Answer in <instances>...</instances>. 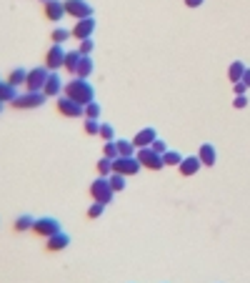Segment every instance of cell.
Listing matches in <instances>:
<instances>
[{
  "label": "cell",
  "mask_w": 250,
  "mask_h": 283,
  "mask_svg": "<svg viewBox=\"0 0 250 283\" xmlns=\"http://www.w3.org/2000/svg\"><path fill=\"white\" fill-rule=\"evenodd\" d=\"M125 178H128V176L110 173V176H108V183H110V188H113L115 193H120V190H125Z\"/></svg>",
  "instance_id": "25"
},
{
  "label": "cell",
  "mask_w": 250,
  "mask_h": 283,
  "mask_svg": "<svg viewBox=\"0 0 250 283\" xmlns=\"http://www.w3.org/2000/svg\"><path fill=\"white\" fill-rule=\"evenodd\" d=\"M25 80H28V70H25V68H15V70L8 75V83L15 86V88H18V86H25Z\"/></svg>",
  "instance_id": "20"
},
{
  "label": "cell",
  "mask_w": 250,
  "mask_h": 283,
  "mask_svg": "<svg viewBox=\"0 0 250 283\" xmlns=\"http://www.w3.org/2000/svg\"><path fill=\"white\" fill-rule=\"evenodd\" d=\"M80 58H83V55H80V50H68V53H65V63H63V68H65L68 73H73V75H75Z\"/></svg>",
  "instance_id": "18"
},
{
  "label": "cell",
  "mask_w": 250,
  "mask_h": 283,
  "mask_svg": "<svg viewBox=\"0 0 250 283\" xmlns=\"http://www.w3.org/2000/svg\"><path fill=\"white\" fill-rule=\"evenodd\" d=\"M85 118H93V120L100 118V105H98L95 100H90V103L85 105Z\"/></svg>",
  "instance_id": "32"
},
{
  "label": "cell",
  "mask_w": 250,
  "mask_h": 283,
  "mask_svg": "<svg viewBox=\"0 0 250 283\" xmlns=\"http://www.w3.org/2000/svg\"><path fill=\"white\" fill-rule=\"evenodd\" d=\"M200 158L198 155H188V158H183L180 160V166H178V171L183 173V176H195L198 171H200Z\"/></svg>",
  "instance_id": "15"
},
{
  "label": "cell",
  "mask_w": 250,
  "mask_h": 283,
  "mask_svg": "<svg viewBox=\"0 0 250 283\" xmlns=\"http://www.w3.org/2000/svg\"><path fill=\"white\" fill-rule=\"evenodd\" d=\"M243 73H245V63H243V60H235V63H230V68H228V78L233 80V83L243 80Z\"/></svg>",
  "instance_id": "21"
},
{
  "label": "cell",
  "mask_w": 250,
  "mask_h": 283,
  "mask_svg": "<svg viewBox=\"0 0 250 283\" xmlns=\"http://www.w3.org/2000/svg\"><path fill=\"white\" fill-rule=\"evenodd\" d=\"M65 53L68 50H63V46H50V50L45 53V68L48 70H60L63 68V63H65Z\"/></svg>",
  "instance_id": "10"
},
{
  "label": "cell",
  "mask_w": 250,
  "mask_h": 283,
  "mask_svg": "<svg viewBox=\"0 0 250 283\" xmlns=\"http://www.w3.org/2000/svg\"><path fill=\"white\" fill-rule=\"evenodd\" d=\"M68 98H73L75 103H80V105H88L90 100H95V91H93V86L88 83V78H73V80H68L65 83V91H63Z\"/></svg>",
  "instance_id": "1"
},
{
  "label": "cell",
  "mask_w": 250,
  "mask_h": 283,
  "mask_svg": "<svg viewBox=\"0 0 250 283\" xmlns=\"http://www.w3.org/2000/svg\"><path fill=\"white\" fill-rule=\"evenodd\" d=\"M198 158H200V163L203 166H215V158H218V153H215V148L210 145V143H205V145H200V150H198Z\"/></svg>",
  "instance_id": "16"
},
{
  "label": "cell",
  "mask_w": 250,
  "mask_h": 283,
  "mask_svg": "<svg viewBox=\"0 0 250 283\" xmlns=\"http://www.w3.org/2000/svg\"><path fill=\"white\" fill-rule=\"evenodd\" d=\"M93 30H95V20H93V15H90V18H83V20L75 23V28H73V38L85 40V38L93 35Z\"/></svg>",
  "instance_id": "11"
},
{
  "label": "cell",
  "mask_w": 250,
  "mask_h": 283,
  "mask_svg": "<svg viewBox=\"0 0 250 283\" xmlns=\"http://www.w3.org/2000/svg\"><path fill=\"white\" fill-rule=\"evenodd\" d=\"M233 91H235V95H245V91H248V86L243 83V80H238V83H233Z\"/></svg>",
  "instance_id": "37"
},
{
  "label": "cell",
  "mask_w": 250,
  "mask_h": 283,
  "mask_svg": "<svg viewBox=\"0 0 250 283\" xmlns=\"http://www.w3.org/2000/svg\"><path fill=\"white\" fill-rule=\"evenodd\" d=\"M0 110H3V103H0Z\"/></svg>",
  "instance_id": "41"
},
{
  "label": "cell",
  "mask_w": 250,
  "mask_h": 283,
  "mask_svg": "<svg viewBox=\"0 0 250 283\" xmlns=\"http://www.w3.org/2000/svg\"><path fill=\"white\" fill-rule=\"evenodd\" d=\"M150 148H153V150H155V153H160V155H163V153H165V150H168V145H165V141H160V138H155V141H153V145H150Z\"/></svg>",
  "instance_id": "36"
},
{
  "label": "cell",
  "mask_w": 250,
  "mask_h": 283,
  "mask_svg": "<svg viewBox=\"0 0 250 283\" xmlns=\"http://www.w3.org/2000/svg\"><path fill=\"white\" fill-rule=\"evenodd\" d=\"M243 83L250 88V68H245V73H243Z\"/></svg>",
  "instance_id": "40"
},
{
  "label": "cell",
  "mask_w": 250,
  "mask_h": 283,
  "mask_svg": "<svg viewBox=\"0 0 250 283\" xmlns=\"http://www.w3.org/2000/svg\"><path fill=\"white\" fill-rule=\"evenodd\" d=\"M155 138H158L155 128H143V131H138V133H135L133 143H135V148H150Z\"/></svg>",
  "instance_id": "14"
},
{
  "label": "cell",
  "mask_w": 250,
  "mask_h": 283,
  "mask_svg": "<svg viewBox=\"0 0 250 283\" xmlns=\"http://www.w3.org/2000/svg\"><path fill=\"white\" fill-rule=\"evenodd\" d=\"M163 160H165V166H180V160H183V155L178 153V150H165L163 153Z\"/></svg>",
  "instance_id": "26"
},
{
  "label": "cell",
  "mask_w": 250,
  "mask_h": 283,
  "mask_svg": "<svg viewBox=\"0 0 250 283\" xmlns=\"http://www.w3.org/2000/svg\"><path fill=\"white\" fill-rule=\"evenodd\" d=\"M65 15V3H60V0H45V18L58 23L60 18Z\"/></svg>",
  "instance_id": "13"
},
{
  "label": "cell",
  "mask_w": 250,
  "mask_h": 283,
  "mask_svg": "<svg viewBox=\"0 0 250 283\" xmlns=\"http://www.w3.org/2000/svg\"><path fill=\"white\" fill-rule=\"evenodd\" d=\"M48 75H50V70H48L45 65L30 68V70H28V80H25V91H43Z\"/></svg>",
  "instance_id": "5"
},
{
  "label": "cell",
  "mask_w": 250,
  "mask_h": 283,
  "mask_svg": "<svg viewBox=\"0 0 250 283\" xmlns=\"http://www.w3.org/2000/svg\"><path fill=\"white\" fill-rule=\"evenodd\" d=\"M33 223H35V218L33 216H20V218H15V231H30L33 228Z\"/></svg>",
  "instance_id": "27"
},
{
  "label": "cell",
  "mask_w": 250,
  "mask_h": 283,
  "mask_svg": "<svg viewBox=\"0 0 250 283\" xmlns=\"http://www.w3.org/2000/svg\"><path fill=\"white\" fill-rule=\"evenodd\" d=\"M58 113H63L65 118H80V115H85V105L75 103L68 95H60L58 98Z\"/></svg>",
  "instance_id": "7"
},
{
  "label": "cell",
  "mask_w": 250,
  "mask_h": 283,
  "mask_svg": "<svg viewBox=\"0 0 250 283\" xmlns=\"http://www.w3.org/2000/svg\"><path fill=\"white\" fill-rule=\"evenodd\" d=\"M33 231H35L38 236H43V238H50V236H55V233L60 231V223H58L55 218H50V216H45V218H35Z\"/></svg>",
  "instance_id": "8"
},
{
  "label": "cell",
  "mask_w": 250,
  "mask_h": 283,
  "mask_svg": "<svg viewBox=\"0 0 250 283\" xmlns=\"http://www.w3.org/2000/svg\"><path fill=\"white\" fill-rule=\"evenodd\" d=\"M68 38H73V30H68V28H55L53 35H50V40H53L55 46H63Z\"/></svg>",
  "instance_id": "23"
},
{
  "label": "cell",
  "mask_w": 250,
  "mask_h": 283,
  "mask_svg": "<svg viewBox=\"0 0 250 283\" xmlns=\"http://www.w3.org/2000/svg\"><path fill=\"white\" fill-rule=\"evenodd\" d=\"M78 50H80V55H90V53H93V40H90V38L80 40V48H78Z\"/></svg>",
  "instance_id": "35"
},
{
  "label": "cell",
  "mask_w": 250,
  "mask_h": 283,
  "mask_svg": "<svg viewBox=\"0 0 250 283\" xmlns=\"http://www.w3.org/2000/svg\"><path fill=\"white\" fill-rule=\"evenodd\" d=\"M113 173H120V176H125V158H123V155L113 158Z\"/></svg>",
  "instance_id": "34"
},
{
  "label": "cell",
  "mask_w": 250,
  "mask_h": 283,
  "mask_svg": "<svg viewBox=\"0 0 250 283\" xmlns=\"http://www.w3.org/2000/svg\"><path fill=\"white\" fill-rule=\"evenodd\" d=\"M90 73H93V60H90V55H83L80 63H78L75 75H78V78H90Z\"/></svg>",
  "instance_id": "19"
},
{
  "label": "cell",
  "mask_w": 250,
  "mask_h": 283,
  "mask_svg": "<svg viewBox=\"0 0 250 283\" xmlns=\"http://www.w3.org/2000/svg\"><path fill=\"white\" fill-rule=\"evenodd\" d=\"M103 155H105V158H110V160L120 155V153H118V145H115V141H105V145H103Z\"/></svg>",
  "instance_id": "30"
},
{
  "label": "cell",
  "mask_w": 250,
  "mask_h": 283,
  "mask_svg": "<svg viewBox=\"0 0 250 283\" xmlns=\"http://www.w3.org/2000/svg\"><path fill=\"white\" fill-rule=\"evenodd\" d=\"M233 105H235V108H245V105H248V95H235Z\"/></svg>",
  "instance_id": "38"
},
{
  "label": "cell",
  "mask_w": 250,
  "mask_h": 283,
  "mask_svg": "<svg viewBox=\"0 0 250 283\" xmlns=\"http://www.w3.org/2000/svg\"><path fill=\"white\" fill-rule=\"evenodd\" d=\"M103 211H105V203H98V200H95V203L88 208V218H100Z\"/></svg>",
  "instance_id": "33"
},
{
  "label": "cell",
  "mask_w": 250,
  "mask_h": 283,
  "mask_svg": "<svg viewBox=\"0 0 250 283\" xmlns=\"http://www.w3.org/2000/svg\"><path fill=\"white\" fill-rule=\"evenodd\" d=\"M65 15H73L75 20H83V18H90L93 15V8L85 0H65Z\"/></svg>",
  "instance_id": "6"
},
{
  "label": "cell",
  "mask_w": 250,
  "mask_h": 283,
  "mask_svg": "<svg viewBox=\"0 0 250 283\" xmlns=\"http://www.w3.org/2000/svg\"><path fill=\"white\" fill-rule=\"evenodd\" d=\"M103 141H115V128L110 123H100V133H98Z\"/></svg>",
  "instance_id": "29"
},
{
  "label": "cell",
  "mask_w": 250,
  "mask_h": 283,
  "mask_svg": "<svg viewBox=\"0 0 250 283\" xmlns=\"http://www.w3.org/2000/svg\"><path fill=\"white\" fill-rule=\"evenodd\" d=\"M185 5H188V8H200L203 0H185Z\"/></svg>",
  "instance_id": "39"
},
{
  "label": "cell",
  "mask_w": 250,
  "mask_h": 283,
  "mask_svg": "<svg viewBox=\"0 0 250 283\" xmlns=\"http://www.w3.org/2000/svg\"><path fill=\"white\" fill-rule=\"evenodd\" d=\"M85 133H88V136H98V133H100V120L85 118Z\"/></svg>",
  "instance_id": "31"
},
{
  "label": "cell",
  "mask_w": 250,
  "mask_h": 283,
  "mask_svg": "<svg viewBox=\"0 0 250 283\" xmlns=\"http://www.w3.org/2000/svg\"><path fill=\"white\" fill-rule=\"evenodd\" d=\"M63 91H65L63 78H60L55 70H50V75H48V80H45V86H43V93H45L48 98H60Z\"/></svg>",
  "instance_id": "9"
},
{
  "label": "cell",
  "mask_w": 250,
  "mask_h": 283,
  "mask_svg": "<svg viewBox=\"0 0 250 283\" xmlns=\"http://www.w3.org/2000/svg\"><path fill=\"white\" fill-rule=\"evenodd\" d=\"M90 195H93V200H98V203H110L113 200V195H115V190L110 188V183H108V178L105 176H98L93 183H90Z\"/></svg>",
  "instance_id": "3"
},
{
  "label": "cell",
  "mask_w": 250,
  "mask_h": 283,
  "mask_svg": "<svg viewBox=\"0 0 250 283\" xmlns=\"http://www.w3.org/2000/svg\"><path fill=\"white\" fill-rule=\"evenodd\" d=\"M140 160L135 158V155H130V158H125V176H138L140 173Z\"/></svg>",
  "instance_id": "24"
},
{
  "label": "cell",
  "mask_w": 250,
  "mask_h": 283,
  "mask_svg": "<svg viewBox=\"0 0 250 283\" xmlns=\"http://www.w3.org/2000/svg\"><path fill=\"white\" fill-rule=\"evenodd\" d=\"M45 93L43 91H25V93H18V98L10 103L13 108H20V110H30V108H40L45 103Z\"/></svg>",
  "instance_id": "2"
},
{
  "label": "cell",
  "mask_w": 250,
  "mask_h": 283,
  "mask_svg": "<svg viewBox=\"0 0 250 283\" xmlns=\"http://www.w3.org/2000/svg\"><path fill=\"white\" fill-rule=\"evenodd\" d=\"M18 98L15 86H10L8 80H0V103H13Z\"/></svg>",
  "instance_id": "17"
},
{
  "label": "cell",
  "mask_w": 250,
  "mask_h": 283,
  "mask_svg": "<svg viewBox=\"0 0 250 283\" xmlns=\"http://www.w3.org/2000/svg\"><path fill=\"white\" fill-rule=\"evenodd\" d=\"M68 246H70V236H68V233H63V231H58L55 236H50V238L45 240V248H48V251H53V253L65 251Z\"/></svg>",
  "instance_id": "12"
},
{
  "label": "cell",
  "mask_w": 250,
  "mask_h": 283,
  "mask_svg": "<svg viewBox=\"0 0 250 283\" xmlns=\"http://www.w3.org/2000/svg\"><path fill=\"white\" fill-rule=\"evenodd\" d=\"M135 158L140 160V166H145V168H150V171H160V168H165L163 155L155 153L153 148H138V150H135Z\"/></svg>",
  "instance_id": "4"
},
{
  "label": "cell",
  "mask_w": 250,
  "mask_h": 283,
  "mask_svg": "<svg viewBox=\"0 0 250 283\" xmlns=\"http://www.w3.org/2000/svg\"><path fill=\"white\" fill-rule=\"evenodd\" d=\"M98 173H100V176H105V178L113 173V160H110V158H105V155H103V158L98 160Z\"/></svg>",
  "instance_id": "28"
},
{
  "label": "cell",
  "mask_w": 250,
  "mask_h": 283,
  "mask_svg": "<svg viewBox=\"0 0 250 283\" xmlns=\"http://www.w3.org/2000/svg\"><path fill=\"white\" fill-rule=\"evenodd\" d=\"M115 145H118V153L123 155V158H130V155H135V143L133 141H115Z\"/></svg>",
  "instance_id": "22"
}]
</instances>
